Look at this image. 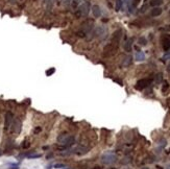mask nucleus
I'll use <instances>...</instances> for the list:
<instances>
[{
  "label": "nucleus",
  "instance_id": "a878e982",
  "mask_svg": "<svg viewBox=\"0 0 170 169\" xmlns=\"http://www.w3.org/2000/svg\"><path fill=\"white\" fill-rule=\"evenodd\" d=\"M29 159H38V158H41L42 157V155L41 154H36V155H29V156H27Z\"/></svg>",
  "mask_w": 170,
  "mask_h": 169
},
{
  "label": "nucleus",
  "instance_id": "37998d69",
  "mask_svg": "<svg viewBox=\"0 0 170 169\" xmlns=\"http://www.w3.org/2000/svg\"><path fill=\"white\" fill-rule=\"evenodd\" d=\"M63 169H71V168H63Z\"/></svg>",
  "mask_w": 170,
  "mask_h": 169
},
{
  "label": "nucleus",
  "instance_id": "4be33fe9",
  "mask_svg": "<svg viewBox=\"0 0 170 169\" xmlns=\"http://www.w3.org/2000/svg\"><path fill=\"white\" fill-rule=\"evenodd\" d=\"M122 4H123L122 0H116V2H115V10L119 12L121 9V7H122Z\"/></svg>",
  "mask_w": 170,
  "mask_h": 169
},
{
  "label": "nucleus",
  "instance_id": "ddd939ff",
  "mask_svg": "<svg viewBox=\"0 0 170 169\" xmlns=\"http://www.w3.org/2000/svg\"><path fill=\"white\" fill-rule=\"evenodd\" d=\"M133 42H134V39H128L124 43V50L125 51H127V52L132 51V49H133Z\"/></svg>",
  "mask_w": 170,
  "mask_h": 169
},
{
  "label": "nucleus",
  "instance_id": "2f4dec72",
  "mask_svg": "<svg viewBox=\"0 0 170 169\" xmlns=\"http://www.w3.org/2000/svg\"><path fill=\"white\" fill-rule=\"evenodd\" d=\"M8 169H19V165L18 164H12Z\"/></svg>",
  "mask_w": 170,
  "mask_h": 169
},
{
  "label": "nucleus",
  "instance_id": "a18cd8bd",
  "mask_svg": "<svg viewBox=\"0 0 170 169\" xmlns=\"http://www.w3.org/2000/svg\"><path fill=\"white\" fill-rule=\"evenodd\" d=\"M169 14H170V10H169Z\"/></svg>",
  "mask_w": 170,
  "mask_h": 169
},
{
  "label": "nucleus",
  "instance_id": "79ce46f5",
  "mask_svg": "<svg viewBox=\"0 0 170 169\" xmlns=\"http://www.w3.org/2000/svg\"><path fill=\"white\" fill-rule=\"evenodd\" d=\"M0 156H2V151L1 150H0Z\"/></svg>",
  "mask_w": 170,
  "mask_h": 169
},
{
  "label": "nucleus",
  "instance_id": "c85d7f7f",
  "mask_svg": "<svg viewBox=\"0 0 170 169\" xmlns=\"http://www.w3.org/2000/svg\"><path fill=\"white\" fill-rule=\"evenodd\" d=\"M166 143H167V142H166V140H164V139H163V140H161V142L159 143V145H160V148H163V147H165V146H166Z\"/></svg>",
  "mask_w": 170,
  "mask_h": 169
},
{
  "label": "nucleus",
  "instance_id": "20e7f679",
  "mask_svg": "<svg viewBox=\"0 0 170 169\" xmlns=\"http://www.w3.org/2000/svg\"><path fill=\"white\" fill-rule=\"evenodd\" d=\"M118 47H119V46H116V45H114V44H112V43L105 45L104 48H103V55L106 57V58H107V57L114 55V54L116 53V51L118 50Z\"/></svg>",
  "mask_w": 170,
  "mask_h": 169
},
{
  "label": "nucleus",
  "instance_id": "39448f33",
  "mask_svg": "<svg viewBox=\"0 0 170 169\" xmlns=\"http://www.w3.org/2000/svg\"><path fill=\"white\" fill-rule=\"evenodd\" d=\"M150 84H151V80L150 78H142V80H140V81L137 82V84L135 86V89L141 91V90L147 88Z\"/></svg>",
  "mask_w": 170,
  "mask_h": 169
},
{
  "label": "nucleus",
  "instance_id": "0eeeda50",
  "mask_svg": "<svg viewBox=\"0 0 170 169\" xmlns=\"http://www.w3.org/2000/svg\"><path fill=\"white\" fill-rule=\"evenodd\" d=\"M13 120H14V115L10 113V112H6L5 114V118H4V128L5 129H8L13 123Z\"/></svg>",
  "mask_w": 170,
  "mask_h": 169
},
{
  "label": "nucleus",
  "instance_id": "f03ea898",
  "mask_svg": "<svg viewBox=\"0 0 170 169\" xmlns=\"http://www.w3.org/2000/svg\"><path fill=\"white\" fill-rule=\"evenodd\" d=\"M90 12V0H85L83 4H81L76 12H75V16L77 18H81V17H86Z\"/></svg>",
  "mask_w": 170,
  "mask_h": 169
},
{
  "label": "nucleus",
  "instance_id": "c03bdc74",
  "mask_svg": "<svg viewBox=\"0 0 170 169\" xmlns=\"http://www.w3.org/2000/svg\"><path fill=\"white\" fill-rule=\"evenodd\" d=\"M125 169H128V168H125Z\"/></svg>",
  "mask_w": 170,
  "mask_h": 169
},
{
  "label": "nucleus",
  "instance_id": "a211bd4d",
  "mask_svg": "<svg viewBox=\"0 0 170 169\" xmlns=\"http://www.w3.org/2000/svg\"><path fill=\"white\" fill-rule=\"evenodd\" d=\"M132 63H133V58L131 55H128V57L124 58V60L122 61V66L123 67H128V66L132 65Z\"/></svg>",
  "mask_w": 170,
  "mask_h": 169
},
{
  "label": "nucleus",
  "instance_id": "f704fd0d",
  "mask_svg": "<svg viewBox=\"0 0 170 169\" xmlns=\"http://www.w3.org/2000/svg\"><path fill=\"white\" fill-rule=\"evenodd\" d=\"M41 131H42V128L38 126V127H36V128H35V131H33V132H35V134H39Z\"/></svg>",
  "mask_w": 170,
  "mask_h": 169
},
{
  "label": "nucleus",
  "instance_id": "ea45409f",
  "mask_svg": "<svg viewBox=\"0 0 170 169\" xmlns=\"http://www.w3.org/2000/svg\"><path fill=\"white\" fill-rule=\"evenodd\" d=\"M141 169H149V168H148V167H142Z\"/></svg>",
  "mask_w": 170,
  "mask_h": 169
},
{
  "label": "nucleus",
  "instance_id": "5701e85b",
  "mask_svg": "<svg viewBox=\"0 0 170 169\" xmlns=\"http://www.w3.org/2000/svg\"><path fill=\"white\" fill-rule=\"evenodd\" d=\"M138 43H139V45H141V46H145V45L147 44V40H146L144 37H141V38H139Z\"/></svg>",
  "mask_w": 170,
  "mask_h": 169
},
{
  "label": "nucleus",
  "instance_id": "c9c22d12",
  "mask_svg": "<svg viewBox=\"0 0 170 169\" xmlns=\"http://www.w3.org/2000/svg\"><path fill=\"white\" fill-rule=\"evenodd\" d=\"M165 30H168V31H170V24H169V25H167V26L165 27Z\"/></svg>",
  "mask_w": 170,
  "mask_h": 169
},
{
  "label": "nucleus",
  "instance_id": "2eb2a0df",
  "mask_svg": "<svg viewBox=\"0 0 170 169\" xmlns=\"http://www.w3.org/2000/svg\"><path fill=\"white\" fill-rule=\"evenodd\" d=\"M162 12H163V9L161 7H154L150 12V16L151 17H159L162 14Z\"/></svg>",
  "mask_w": 170,
  "mask_h": 169
},
{
  "label": "nucleus",
  "instance_id": "cd10ccee",
  "mask_svg": "<svg viewBox=\"0 0 170 169\" xmlns=\"http://www.w3.org/2000/svg\"><path fill=\"white\" fill-rule=\"evenodd\" d=\"M29 146H30V143L28 141H24L22 144V148H28Z\"/></svg>",
  "mask_w": 170,
  "mask_h": 169
},
{
  "label": "nucleus",
  "instance_id": "6ab92c4d",
  "mask_svg": "<svg viewBox=\"0 0 170 169\" xmlns=\"http://www.w3.org/2000/svg\"><path fill=\"white\" fill-rule=\"evenodd\" d=\"M45 4H46V9H47L48 12H50V10L52 9V7H53V4H54V0H46Z\"/></svg>",
  "mask_w": 170,
  "mask_h": 169
},
{
  "label": "nucleus",
  "instance_id": "c756f323",
  "mask_svg": "<svg viewBox=\"0 0 170 169\" xmlns=\"http://www.w3.org/2000/svg\"><path fill=\"white\" fill-rule=\"evenodd\" d=\"M62 3H63L65 6H68V5H70L71 0H62Z\"/></svg>",
  "mask_w": 170,
  "mask_h": 169
},
{
  "label": "nucleus",
  "instance_id": "4468645a",
  "mask_svg": "<svg viewBox=\"0 0 170 169\" xmlns=\"http://www.w3.org/2000/svg\"><path fill=\"white\" fill-rule=\"evenodd\" d=\"M69 138V135L68 134H61L59 137H58V142L61 144V145H64L65 142L68 140Z\"/></svg>",
  "mask_w": 170,
  "mask_h": 169
},
{
  "label": "nucleus",
  "instance_id": "6e6552de",
  "mask_svg": "<svg viewBox=\"0 0 170 169\" xmlns=\"http://www.w3.org/2000/svg\"><path fill=\"white\" fill-rule=\"evenodd\" d=\"M106 35V28L103 27V26H97L95 31H94V37H97V38H104Z\"/></svg>",
  "mask_w": 170,
  "mask_h": 169
},
{
  "label": "nucleus",
  "instance_id": "e433bc0d",
  "mask_svg": "<svg viewBox=\"0 0 170 169\" xmlns=\"http://www.w3.org/2000/svg\"><path fill=\"white\" fill-rule=\"evenodd\" d=\"M8 1H9V2L12 3V4H15V3L17 2V0H8Z\"/></svg>",
  "mask_w": 170,
  "mask_h": 169
},
{
  "label": "nucleus",
  "instance_id": "bb28decb",
  "mask_svg": "<svg viewBox=\"0 0 170 169\" xmlns=\"http://www.w3.org/2000/svg\"><path fill=\"white\" fill-rule=\"evenodd\" d=\"M71 3H72V7H77V5L81 3V0H72L71 1Z\"/></svg>",
  "mask_w": 170,
  "mask_h": 169
},
{
  "label": "nucleus",
  "instance_id": "473e14b6",
  "mask_svg": "<svg viewBox=\"0 0 170 169\" xmlns=\"http://www.w3.org/2000/svg\"><path fill=\"white\" fill-rule=\"evenodd\" d=\"M147 7H148V5H147V4H144V5H143V6L141 7L140 12H141V13H144V12L146 10V8H147Z\"/></svg>",
  "mask_w": 170,
  "mask_h": 169
},
{
  "label": "nucleus",
  "instance_id": "b1692460",
  "mask_svg": "<svg viewBox=\"0 0 170 169\" xmlns=\"http://www.w3.org/2000/svg\"><path fill=\"white\" fill-rule=\"evenodd\" d=\"M54 72H55V68H49V69L46 71V75H47V76H51Z\"/></svg>",
  "mask_w": 170,
  "mask_h": 169
},
{
  "label": "nucleus",
  "instance_id": "aec40b11",
  "mask_svg": "<svg viewBox=\"0 0 170 169\" xmlns=\"http://www.w3.org/2000/svg\"><path fill=\"white\" fill-rule=\"evenodd\" d=\"M162 82H163V74L160 72V73H158V74L155 76V83L157 85H160Z\"/></svg>",
  "mask_w": 170,
  "mask_h": 169
},
{
  "label": "nucleus",
  "instance_id": "58836bf2",
  "mask_svg": "<svg viewBox=\"0 0 170 169\" xmlns=\"http://www.w3.org/2000/svg\"><path fill=\"white\" fill-rule=\"evenodd\" d=\"M93 169H101V168H100L99 166H96V167H94V168H93Z\"/></svg>",
  "mask_w": 170,
  "mask_h": 169
},
{
  "label": "nucleus",
  "instance_id": "7ed1b4c3",
  "mask_svg": "<svg viewBox=\"0 0 170 169\" xmlns=\"http://www.w3.org/2000/svg\"><path fill=\"white\" fill-rule=\"evenodd\" d=\"M117 161V155L113 151H106L101 156V162L105 165L114 164Z\"/></svg>",
  "mask_w": 170,
  "mask_h": 169
},
{
  "label": "nucleus",
  "instance_id": "412c9836",
  "mask_svg": "<svg viewBox=\"0 0 170 169\" xmlns=\"http://www.w3.org/2000/svg\"><path fill=\"white\" fill-rule=\"evenodd\" d=\"M149 4L154 7H159L161 4H163V0H151Z\"/></svg>",
  "mask_w": 170,
  "mask_h": 169
},
{
  "label": "nucleus",
  "instance_id": "7c9ffc66",
  "mask_svg": "<svg viewBox=\"0 0 170 169\" xmlns=\"http://www.w3.org/2000/svg\"><path fill=\"white\" fill-rule=\"evenodd\" d=\"M54 168H66V165L65 164H55Z\"/></svg>",
  "mask_w": 170,
  "mask_h": 169
},
{
  "label": "nucleus",
  "instance_id": "a19ab883",
  "mask_svg": "<svg viewBox=\"0 0 170 169\" xmlns=\"http://www.w3.org/2000/svg\"><path fill=\"white\" fill-rule=\"evenodd\" d=\"M167 169H170V164L168 165V166H167Z\"/></svg>",
  "mask_w": 170,
  "mask_h": 169
},
{
  "label": "nucleus",
  "instance_id": "9b49d317",
  "mask_svg": "<svg viewBox=\"0 0 170 169\" xmlns=\"http://www.w3.org/2000/svg\"><path fill=\"white\" fill-rule=\"evenodd\" d=\"M88 151H89V148H88V147H85V146H82V145L76 146L75 148H73V149L71 150L72 154H75V155H77V156L86 155Z\"/></svg>",
  "mask_w": 170,
  "mask_h": 169
},
{
  "label": "nucleus",
  "instance_id": "423d86ee",
  "mask_svg": "<svg viewBox=\"0 0 170 169\" xmlns=\"http://www.w3.org/2000/svg\"><path fill=\"white\" fill-rule=\"evenodd\" d=\"M122 29H117L114 33H113V37H112V40H111V43L116 45V46H119V43L121 41V38H122Z\"/></svg>",
  "mask_w": 170,
  "mask_h": 169
},
{
  "label": "nucleus",
  "instance_id": "393cba45",
  "mask_svg": "<svg viewBox=\"0 0 170 169\" xmlns=\"http://www.w3.org/2000/svg\"><path fill=\"white\" fill-rule=\"evenodd\" d=\"M169 88V84H168V82H164V85H163V88H162V92L163 93H165L166 91H167V89Z\"/></svg>",
  "mask_w": 170,
  "mask_h": 169
},
{
  "label": "nucleus",
  "instance_id": "4c0bfd02",
  "mask_svg": "<svg viewBox=\"0 0 170 169\" xmlns=\"http://www.w3.org/2000/svg\"><path fill=\"white\" fill-rule=\"evenodd\" d=\"M167 71H168V72L170 73V64L168 65V66H167Z\"/></svg>",
  "mask_w": 170,
  "mask_h": 169
},
{
  "label": "nucleus",
  "instance_id": "f257e3e1",
  "mask_svg": "<svg viewBox=\"0 0 170 169\" xmlns=\"http://www.w3.org/2000/svg\"><path fill=\"white\" fill-rule=\"evenodd\" d=\"M93 27H94V21L92 19H87L81 24V28L77 31V36L81 38H85L87 35H89L92 31Z\"/></svg>",
  "mask_w": 170,
  "mask_h": 169
},
{
  "label": "nucleus",
  "instance_id": "dca6fc26",
  "mask_svg": "<svg viewBox=\"0 0 170 169\" xmlns=\"http://www.w3.org/2000/svg\"><path fill=\"white\" fill-rule=\"evenodd\" d=\"M74 143H75V138H74L73 136H69L68 140L65 142V144H64L63 146H64L65 148H67V147H70V146H72Z\"/></svg>",
  "mask_w": 170,
  "mask_h": 169
},
{
  "label": "nucleus",
  "instance_id": "f8f14e48",
  "mask_svg": "<svg viewBox=\"0 0 170 169\" xmlns=\"http://www.w3.org/2000/svg\"><path fill=\"white\" fill-rule=\"evenodd\" d=\"M92 14H93V16L95 18H99L101 16V9H100L99 5L95 4V5L92 6Z\"/></svg>",
  "mask_w": 170,
  "mask_h": 169
},
{
  "label": "nucleus",
  "instance_id": "9d476101",
  "mask_svg": "<svg viewBox=\"0 0 170 169\" xmlns=\"http://www.w3.org/2000/svg\"><path fill=\"white\" fill-rule=\"evenodd\" d=\"M161 42H162V46H163V49L164 51H168L170 49V36L169 35H164L161 39Z\"/></svg>",
  "mask_w": 170,
  "mask_h": 169
},
{
  "label": "nucleus",
  "instance_id": "72a5a7b5",
  "mask_svg": "<svg viewBox=\"0 0 170 169\" xmlns=\"http://www.w3.org/2000/svg\"><path fill=\"white\" fill-rule=\"evenodd\" d=\"M141 0H133V6L135 7V6H137L138 4H139V2H140Z\"/></svg>",
  "mask_w": 170,
  "mask_h": 169
},
{
  "label": "nucleus",
  "instance_id": "1a4fd4ad",
  "mask_svg": "<svg viewBox=\"0 0 170 169\" xmlns=\"http://www.w3.org/2000/svg\"><path fill=\"white\" fill-rule=\"evenodd\" d=\"M12 131L16 134H19L21 132V128H22V123L19 119H14L13 120V123H12Z\"/></svg>",
  "mask_w": 170,
  "mask_h": 169
},
{
  "label": "nucleus",
  "instance_id": "f3484780",
  "mask_svg": "<svg viewBox=\"0 0 170 169\" xmlns=\"http://www.w3.org/2000/svg\"><path fill=\"white\" fill-rule=\"evenodd\" d=\"M135 59L137 62H143L145 60V53L143 51H138L135 55Z\"/></svg>",
  "mask_w": 170,
  "mask_h": 169
}]
</instances>
